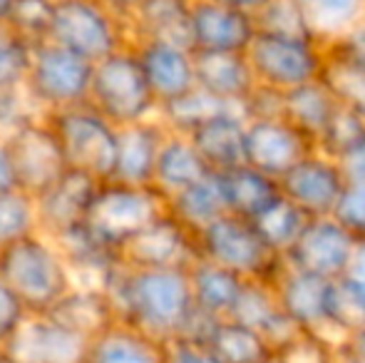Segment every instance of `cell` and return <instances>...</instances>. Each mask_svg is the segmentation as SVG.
<instances>
[{
    "label": "cell",
    "mask_w": 365,
    "mask_h": 363,
    "mask_svg": "<svg viewBox=\"0 0 365 363\" xmlns=\"http://www.w3.org/2000/svg\"><path fill=\"white\" fill-rule=\"evenodd\" d=\"M105 291L117 321L164 344L182 339L197 314L189 269H130L120 264Z\"/></svg>",
    "instance_id": "obj_1"
},
{
    "label": "cell",
    "mask_w": 365,
    "mask_h": 363,
    "mask_svg": "<svg viewBox=\"0 0 365 363\" xmlns=\"http://www.w3.org/2000/svg\"><path fill=\"white\" fill-rule=\"evenodd\" d=\"M0 281L28 314H48L75 286L73 269L58 242L43 232L0 249Z\"/></svg>",
    "instance_id": "obj_2"
},
{
    "label": "cell",
    "mask_w": 365,
    "mask_h": 363,
    "mask_svg": "<svg viewBox=\"0 0 365 363\" xmlns=\"http://www.w3.org/2000/svg\"><path fill=\"white\" fill-rule=\"evenodd\" d=\"M87 105L95 107L117 130L157 120L159 102L145 78L135 45L95 63Z\"/></svg>",
    "instance_id": "obj_3"
},
{
    "label": "cell",
    "mask_w": 365,
    "mask_h": 363,
    "mask_svg": "<svg viewBox=\"0 0 365 363\" xmlns=\"http://www.w3.org/2000/svg\"><path fill=\"white\" fill-rule=\"evenodd\" d=\"M167 212V199L154 187H137L107 180L100 182L82 227L102 244L120 252L135 234Z\"/></svg>",
    "instance_id": "obj_4"
},
{
    "label": "cell",
    "mask_w": 365,
    "mask_h": 363,
    "mask_svg": "<svg viewBox=\"0 0 365 363\" xmlns=\"http://www.w3.org/2000/svg\"><path fill=\"white\" fill-rule=\"evenodd\" d=\"M199 259L229 269L249 281H271L284 269V257L274 252L251 219L226 212L197 234Z\"/></svg>",
    "instance_id": "obj_5"
},
{
    "label": "cell",
    "mask_w": 365,
    "mask_h": 363,
    "mask_svg": "<svg viewBox=\"0 0 365 363\" xmlns=\"http://www.w3.org/2000/svg\"><path fill=\"white\" fill-rule=\"evenodd\" d=\"M50 40L92 65L132 45L127 18L102 0H58Z\"/></svg>",
    "instance_id": "obj_6"
},
{
    "label": "cell",
    "mask_w": 365,
    "mask_h": 363,
    "mask_svg": "<svg viewBox=\"0 0 365 363\" xmlns=\"http://www.w3.org/2000/svg\"><path fill=\"white\" fill-rule=\"evenodd\" d=\"M48 122L63 147L70 170L82 172L97 182L112 180L117 162L120 130L100 115L92 105H77L50 112Z\"/></svg>",
    "instance_id": "obj_7"
},
{
    "label": "cell",
    "mask_w": 365,
    "mask_h": 363,
    "mask_svg": "<svg viewBox=\"0 0 365 363\" xmlns=\"http://www.w3.org/2000/svg\"><path fill=\"white\" fill-rule=\"evenodd\" d=\"M246 58L261 88L289 92L321 80L326 45L313 38H289L259 30Z\"/></svg>",
    "instance_id": "obj_8"
},
{
    "label": "cell",
    "mask_w": 365,
    "mask_h": 363,
    "mask_svg": "<svg viewBox=\"0 0 365 363\" xmlns=\"http://www.w3.org/2000/svg\"><path fill=\"white\" fill-rule=\"evenodd\" d=\"M92 70L95 65L90 60L48 40L33 48L25 90L33 95L45 115L85 105L90 97Z\"/></svg>",
    "instance_id": "obj_9"
},
{
    "label": "cell",
    "mask_w": 365,
    "mask_h": 363,
    "mask_svg": "<svg viewBox=\"0 0 365 363\" xmlns=\"http://www.w3.org/2000/svg\"><path fill=\"white\" fill-rule=\"evenodd\" d=\"M5 142H8L10 162H13L15 187L33 194L35 199L48 192L70 170L48 117L30 122Z\"/></svg>",
    "instance_id": "obj_10"
},
{
    "label": "cell",
    "mask_w": 365,
    "mask_h": 363,
    "mask_svg": "<svg viewBox=\"0 0 365 363\" xmlns=\"http://www.w3.org/2000/svg\"><path fill=\"white\" fill-rule=\"evenodd\" d=\"M130 269H189L199 259L197 234L189 232L169 209L147 224L117 252Z\"/></svg>",
    "instance_id": "obj_11"
},
{
    "label": "cell",
    "mask_w": 365,
    "mask_h": 363,
    "mask_svg": "<svg viewBox=\"0 0 365 363\" xmlns=\"http://www.w3.org/2000/svg\"><path fill=\"white\" fill-rule=\"evenodd\" d=\"M358 242L361 239L333 217H316L308 219L306 229L289 249L284 262L293 269L336 281L346 276L356 257Z\"/></svg>",
    "instance_id": "obj_12"
},
{
    "label": "cell",
    "mask_w": 365,
    "mask_h": 363,
    "mask_svg": "<svg viewBox=\"0 0 365 363\" xmlns=\"http://www.w3.org/2000/svg\"><path fill=\"white\" fill-rule=\"evenodd\" d=\"M316 152L313 140L291 125L286 117H251L246 120L244 165L281 180L303 157Z\"/></svg>",
    "instance_id": "obj_13"
},
{
    "label": "cell",
    "mask_w": 365,
    "mask_h": 363,
    "mask_svg": "<svg viewBox=\"0 0 365 363\" xmlns=\"http://www.w3.org/2000/svg\"><path fill=\"white\" fill-rule=\"evenodd\" d=\"M256 33V15L224 0H192L189 48L194 53H246Z\"/></svg>",
    "instance_id": "obj_14"
},
{
    "label": "cell",
    "mask_w": 365,
    "mask_h": 363,
    "mask_svg": "<svg viewBox=\"0 0 365 363\" xmlns=\"http://www.w3.org/2000/svg\"><path fill=\"white\" fill-rule=\"evenodd\" d=\"M276 296L281 309L286 311L291 321H296L308 336L331 344L333 349H341L331 334V289L333 279L301 272L284 264L281 274L274 281Z\"/></svg>",
    "instance_id": "obj_15"
},
{
    "label": "cell",
    "mask_w": 365,
    "mask_h": 363,
    "mask_svg": "<svg viewBox=\"0 0 365 363\" xmlns=\"http://www.w3.org/2000/svg\"><path fill=\"white\" fill-rule=\"evenodd\" d=\"M348 184L346 170L338 160L311 152L279 180L281 194L296 204L306 217H331Z\"/></svg>",
    "instance_id": "obj_16"
},
{
    "label": "cell",
    "mask_w": 365,
    "mask_h": 363,
    "mask_svg": "<svg viewBox=\"0 0 365 363\" xmlns=\"http://www.w3.org/2000/svg\"><path fill=\"white\" fill-rule=\"evenodd\" d=\"M90 341L50 314H28L3 354L10 363H85Z\"/></svg>",
    "instance_id": "obj_17"
},
{
    "label": "cell",
    "mask_w": 365,
    "mask_h": 363,
    "mask_svg": "<svg viewBox=\"0 0 365 363\" xmlns=\"http://www.w3.org/2000/svg\"><path fill=\"white\" fill-rule=\"evenodd\" d=\"M135 50L159 107L197 90V58L189 45L140 40L135 43Z\"/></svg>",
    "instance_id": "obj_18"
},
{
    "label": "cell",
    "mask_w": 365,
    "mask_h": 363,
    "mask_svg": "<svg viewBox=\"0 0 365 363\" xmlns=\"http://www.w3.org/2000/svg\"><path fill=\"white\" fill-rule=\"evenodd\" d=\"M97 180L82 175V172L68 170L48 192L38 197L40 232L48 237H60L70 229L85 222V214L95 197Z\"/></svg>",
    "instance_id": "obj_19"
},
{
    "label": "cell",
    "mask_w": 365,
    "mask_h": 363,
    "mask_svg": "<svg viewBox=\"0 0 365 363\" xmlns=\"http://www.w3.org/2000/svg\"><path fill=\"white\" fill-rule=\"evenodd\" d=\"M169 130L164 122L147 120L140 125L120 127V137H117V162L112 180L137 184V187H152L154 180V167H157L159 152L167 140Z\"/></svg>",
    "instance_id": "obj_20"
},
{
    "label": "cell",
    "mask_w": 365,
    "mask_h": 363,
    "mask_svg": "<svg viewBox=\"0 0 365 363\" xmlns=\"http://www.w3.org/2000/svg\"><path fill=\"white\" fill-rule=\"evenodd\" d=\"M197 88L214 100L244 112V105L259 88L246 53H194Z\"/></svg>",
    "instance_id": "obj_21"
},
{
    "label": "cell",
    "mask_w": 365,
    "mask_h": 363,
    "mask_svg": "<svg viewBox=\"0 0 365 363\" xmlns=\"http://www.w3.org/2000/svg\"><path fill=\"white\" fill-rule=\"evenodd\" d=\"M187 137L194 142L212 175H221V172L244 165L246 117L236 107H226V110L217 112Z\"/></svg>",
    "instance_id": "obj_22"
},
{
    "label": "cell",
    "mask_w": 365,
    "mask_h": 363,
    "mask_svg": "<svg viewBox=\"0 0 365 363\" xmlns=\"http://www.w3.org/2000/svg\"><path fill=\"white\" fill-rule=\"evenodd\" d=\"M321 80L338 105L365 120V45L356 35L326 45Z\"/></svg>",
    "instance_id": "obj_23"
},
{
    "label": "cell",
    "mask_w": 365,
    "mask_h": 363,
    "mask_svg": "<svg viewBox=\"0 0 365 363\" xmlns=\"http://www.w3.org/2000/svg\"><path fill=\"white\" fill-rule=\"evenodd\" d=\"M85 363H167V344L115 321L90 341Z\"/></svg>",
    "instance_id": "obj_24"
},
{
    "label": "cell",
    "mask_w": 365,
    "mask_h": 363,
    "mask_svg": "<svg viewBox=\"0 0 365 363\" xmlns=\"http://www.w3.org/2000/svg\"><path fill=\"white\" fill-rule=\"evenodd\" d=\"M207 177H212V170L202 160L194 142L187 135L169 132L162 145V152H159L157 167H154L152 187L164 199H172L184 189L204 182Z\"/></svg>",
    "instance_id": "obj_25"
},
{
    "label": "cell",
    "mask_w": 365,
    "mask_h": 363,
    "mask_svg": "<svg viewBox=\"0 0 365 363\" xmlns=\"http://www.w3.org/2000/svg\"><path fill=\"white\" fill-rule=\"evenodd\" d=\"M48 314L58 324L85 336L87 341H92L117 321L110 296L105 289H97V286H73Z\"/></svg>",
    "instance_id": "obj_26"
},
{
    "label": "cell",
    "mask_w": 365,
    "mask_h": 363,
    "mask_svg": "<svg viewBox=\"0 0 365 363\" xmlns=\"http://www.w3.org/2000/svg\"><path fill=\"white\" fill-rule=\"evenodd\" d=\"M189 281H192L194 306L199 314L209 319H229L249 279L207 259H197L189 267Z\"/></svg>",
    "instance_id": "obj_27"
},
{
    "label": "cell",
    "mask_w": 365,
    "mask_h": 363,
    "mask_svg": "<svg viewBox=\"0 0 365 363\" xmlns=\"http://www.w3.org/2000/svg\"><path fill=\"white\" fill-rule=\"evenodd\" d=\"M217 180L221 194H224L226 212L251 219V222L281 197L279 180L249 165H239L229 172H221V175H217Z\"/></svg>",
    "instance_id": "obj_28"
},
{
    "label": "cell",
    "mask_w": 365,
    "mask_h": 363,
    "mask_svg": "<svg viewBox=\"0 0 365 363\" xmlns=\"http://www.w3.org/2000/svg\"><path fill=\"white\" fill-rule=\"evenodd\" d=\"M189 8L192 0H145L127 18L132 45L140 40H169L189 45Z\"/></svg>",
    "instance_id": "obj_29"
},
{
    "label": "cell",
    "mask_w": 365,
    "mask_h": 363,
    "mask_svg": "<svg viewBox=\"0 0 365 363\" xmlns=\"http://www.w3.org/2000/svg\"><path fill=\"white\" fill-rule=\"evenodd\" d=\"M221 363H266L274 359L276 351L251 326L236 319H219L212 324L202 341Z\"/></svg>",
    "instance_id": "obj_30"
},
{
    "label": "cell",
    "mask_w": 365,
    "mask_h": 363,
    "mask_svg": "<svg viewBox=\"0 0 365 363\" xmlns=\"http://www.w3.org/2000/svg\"><path fill=\"white\" fill-rule=\"evenodd\" d=\"M313 35L323 45L338 43L365 28V0H298Z\"/></svg>",
    "instance_id": "obj_31"
},
{
    "label": "cell",
    "mask_w": 365,
    "mask_h": 363,
    "mask_svg": "<svg viewBox=\"0 0 365 363\" xmlns=\"http://www.w3.org/2000/svg\"><path fill=\"white\" fill-rule=\"evenodd\" d=\"M336 105V97L323 85V80L284 92V117L308 140H313V145L321 137L323 127L328 125Z\"/></svg>",
    "instance_id": "obj_32"
},
{
    "label": "cell",
    "mask_w": 365,
    "mask_h": 363,
    "mask_svg": "<svg viewBox=\"0 0 365 363\" xmlns=\"http://www.w3.org/2000/svg\"><path fill=\"white\" fill-rule=\"evenodd\" d=\"M167 209L194 234H199L204 227L217 222L219 217L226 214L224 194H221L217 175L207 177L204 182L194 184V187L179 192L177 197L167 199Z\"/></svg>",
    "instance_id": "obj_33"
},
{
    "label": "cell",
    "mask_w": 365,
    "mask_h": 363,
    "mask_svg": "<svg viewBox=\"0 0 365 363\" xmlns=\"http://www.w3.org/2000/svg\"><path fill=\"white\" fill-rule=\"evenodd\" d=\"M308 219L311 217H306L296 204H291L289 199L281 194L271 207H266L264 212L254 219V224L261 237L266 239V244H269L279 257H286L289 249L296 244V239L301 237V232L306 229Z\"/></svg>",
    "instance_id": "obj_34"
},
{
    "label": "cell",
    "mask_w": 365,
    "mask_h": 363,
    "mask_svg": "<svg viewBox=\"0 0 365 363\" xmlns=\"http://www.w3.org/2000/svg\"><path fill=\"white\" fill-rule=\"evenodd\" d=\"M33 234H40L38 199L18 187L0 194V249Z\"/></svg>",
    "instance_id": "obj_35"
},
{
    "label": "cell",
    "mask_w": 365,
    "mask_h": 363,
    "mask_svg": "<svg viewBox=\"0 0 365 363\" xmlns=\"http://www.w3.org/2000/svg\"><path fill=\"white\" fill-rule=\"evenodd\" d=\"M363 142H365V120L353 110H348V107L336 105L331 120H328L321 137L316 140V150L343 165L348 157L361 150Z\"/></svg>",
    "instance_id": "obj_36"
},
{
    "label": "cell",
    "mask_w": 365,
    "mask_h": 363,
    "mask_svg": "<svg viewBox=\"0 0 365 363\" xmlns=\"http://www.w3.org/2000/svg\"><path fill=\"white\" fill-rule=\"evenodd\" d=\"M229 105L214 100L204 90H192L189 95L179 97V100L169 102V105L159 107V120L164 122L169 132H179V135H192L202 122L214 117L217 112L226 110Z\"/></svg>",
    "instance_id": "obj_37"
},
{
    "label": "cell",
    "mask_w": 365,
    "mask_h": 363,
    "mask_svg": "<svg viewBox=\"0 0 365 363\" xmlns=\"http://www.w3.org/2000/svg\"><path fill=\"white\" fill-rule=\"evenodd\" d=\"M55 8H58V0H15L5 25L35 48V45H43L50 40Z\"/></svg>",
    "instance_id": "obj_38"
},
{
    "label": "cell",
    "mask_w": 365,
    "mask_h": 363,
    "mask_svg": "<svg viewBox=\"0 0 365 363\" xmlns=\"http://www.w3.org/2000/svg\"><path fill=\"white\" fill-rule=\"evenodd\" d=\"M33 58V45L15 35L8 25H0V95L25 85Z\"/></svg>",
    "instance_id": "obj_39"
},
{
    "label": "cell",
    "mask_w": 365,
    "mask_h": 363,
    "mask_svg": "<svg viewBox=\"0 0 365 363\" xmlns=\"http://www.w3.org/2000/svg\"><path fill=\"white\" fill-rule=\"evenodd\" d=\"M259 30L274 35H289V38H313L308 18L303 13V5L298 0H271L259 15H256Z\"/></svg>",
    "instance_id": "obj_40"
},
{
    "label": "cell",
    "mask_w": 365,
    "mask_h": 363,
    "mask_svg": "<svg viewBox=\"0 0 365 363\" xmlns=\"http://www.w3.org/2000/svg\"><path fill=\"white\" fill-rule=\"evenodd\" d=\"M43 117L48 115L40 110V105L33 100V95L25 90V85L0 95V137L3 140H8L10 135L28 127L30 122L43 120Z\"/></svg>",
    "instance_id": "obj_41"
},
{
    "label": "cell",
    "mask_w": 365,
    "mask_h": 363,
    "mask_svg": "<svg viewBox=\"0 0 365 363\" xmlns=\"http://www.w3.org/2000/svg\"><path fill=\"white\" fill-rule=\"evenodd\" d=\"M336 222H341L351 234L365 239V184L348 180L343 197L338 199L336 209L331 214Z\"/></svg>",
    "instance_id": "obj_42"
},
{
    "label": "cell",
    "mask_w": 365,
    "mask_h": 363,
    "mask_svg": "<svg viewBox=\"0 0 365 363\" xmlns=\"http://www.w3.org/2000/svg\"><path fill=\"white\" fill-rule=\"evenodd\" d=\"M25 316H28V309H25L18 296L0 281V351H3L5 344L15 336V331L20 329Z\"/></svg>",
    "instance_id": "obj_43"
},
{
    "label": "cell",
    "mask_w": 365,
    "mask_h": 363,
    "mask_svg": "<svg viewBox=\"0 0 365 363\" xmlns=\"http://www.w3.org/2000/svg\"><path fill=\"white\" fill-rule=\"evenodd\" d=\"M167 363H221L204 344L192 339H174L167 344Z\"/></svg>",
    "instance_id": "obj_44"
},
{
    "label": "cell",
    "mask_w": 365,
    "mask_h": 363,
    "mask_svg": "<svg viewBox=\"0 0 365 363\" xmlns=\"http://www.w3.org/2000/svg\"><path fill=\"white\" fill-rule=\"evenodd\" d=\"M343 279L348 281V284L353 286V289L358 291V294L365 299V239L358 242V249H356V257H353L351 267H348V272Z\"/></svg>",
    "instance_id": "obj_45"
},
{
    "label": "cell",
    "mask_w": 365,
    "mask_h": 363,
    "mask_svg": "<svg viewBox=\"0 0 365 363\" xmlns=\"http://www.w3.org/2000/svg\"><path fill=\"white\" fill-rule=\"evenodd\" d=\"M15 189V172H13V162H10V152H8V142L0 137V194Z\"/></svg>",
    "instance_id": "obj_46"
},
{
    "label": "cell",
    "mask_w": 365,
    "mask_h": 363,
    "mask_svg": "<svg viewBox=\"0 0 365 363\" xmlns=\"http://www.w3.org/2000/svg\"><path fill=\"white\" fill-rule=\"evenodd\" d=\"M343 170H346L348 180L365 184V142L361 145V150H358L356 155H351L346 162H343Z\"/></svg>",
    "instance_id": "obj_47"
},
{
    "label": "cell",
    "mask_w": 365,
    "mask_h": 363,
    "mask_svg": "<svg viewBox=\"0 0 365 363\" xmlns=\"http://www.w3.org/2000/svg\"><path fill=\"white\" fill-rule=\"evenodd\" d=\"M343 351H348L351 356H358V359H365V326L363 329H358L356 334L346 341Z\"/></svg>",
    "instance_id": "obj_48"
},
{
    "label": "cell",
    "mask_w": 365,
    "mask_h": 363,
    "mask_svg": "<svg viewBox=\"0 0 365 363\" xmlns=\"http://www.w3.org/2000/svg\"><path fill=\"white\" fill-rule=\"evenodd\" d=\"M102 3H107L115 13H120L122 18H130V15L135 13L145 0H102Z\"/></svg>",
    "instance_id": "obj_49"
},
{
    "label": "cell",
    "mask_w": 365,
    "mask_h": 363,
    "mask_svg": "<svg viewBox=\"0 0 365 363\" xmlns=\"http://www.w3.org/2000/svg\"><path fill=\"white\" fill-rule=\"evenodd\" d=\"M224 3L234 5V8H239V10H246V13H251V15H259L271 0H224Z\"/></svg>",
    "instance_id": "obj_50"
},
{
    "label": "cell",
    "mask_w": 365,
    "mask_h": 363,
    "mask_svg": "<svg viewBox=\"0 0 365 363\" xmlns=\"http://www.w3.org/2000/svg\"><path fill=\"white\" fill-rule=\"evenodd\" d=\"M13 5H15V0H0V25L8 23L10 10H13Z\"/></svg>",
    "instance_id": "obj_51"
},
{
    "label": "cell",
    "mask_w": 365,
    "mask_h": 363,
    "mask_svg": "<svg viewBox=\"0 0 365 363\" xmlns=\"http://www.w3.org/2000/svg\"><path fill=\"white\" fill-rule=\"evenodd\" d=\"M338 356H341V361L338 363H365V359H358V356H351L348 351H338Z\"/></svg>",
    "instance_id": "obj_52"
},
{
    "label": "cell",
    "mask_w": 365,
    "mask_h": 363,
    "mask_svg": "<svg viewBox=\"0 0 365 363\" xmlns=\"http://www.w3.org/2000/svg\"><path fill=\"white\" fill-rule=\"evenodd\" d=\"M266 363H289V361H286L284 356H279V354H276L274 359H269V361H266Z\"/></svg>",
    "instance_id": "obj_53"
},
{
    "label": "cell",
    "mask_w": 365,
    "mask_h": 363,
    "mask_svg": "<svg viewBox=\"0 0 365 363\" xmlns=\"http://www.w3.org/2000/svg\"><path fill=\"white\" fill-rule=\"evenodd\" d=\"M356 38L361 40V43L365 45V28H363V30H358V33H356Z\"/></svg>",
    "instance_id": "obj_54"
}]
</instances>
